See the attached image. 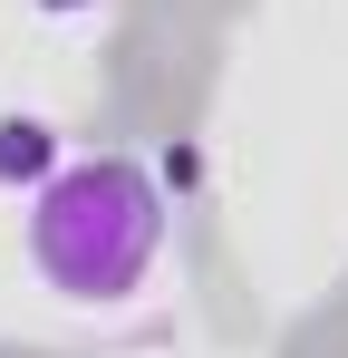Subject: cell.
I'll use <instances>...</instances> for the list:
<instances>
[{
    "instance_id": "obj_1",
    "label": "cell",
    "mask_w": 348,
    "mask_h": 358,
    "mask_svg": "<svg viewBox=\"0 0 348 358\" xmlns=\"http://www.w3.org/2000/svg\"><path fill=\"white\" fill-rule=\"evenodd\" d=\"M165 233H174V203L155 184V165H136V155H68L29 194V271L68 310L145 300L155 262H165Z\"/></svg>"
},
{
    "instance_id": "obj_2",
    "label": "cell",
    "mask_w": 348,
    "mask_h": 358,
    "mask_svg": "<svg viewBox=\"0 0 348 358\" xmlns=\"http://www.w3.org/2000/svg\"><path fill=\"white\" fill-rule=\"evenodd\" d=\"M58 165H68V145H58L49 117H0V184L10 194H39Z\"/></svg>"
},
{
    "instance_id": "obj_3",
    "label": "cell",
    "mask_w": 348,
    "mask_h": 358,
    "mask_svg": "<svg viewBox=\"0 0 348 358\" xmlns=\"http://www.w3.org/2000/svg\"><path fill=\"white\" fill-rule=\"evenodd\" d=\"M39 10H49V20H78V10H97V0H39Z\"/></svg>"
}]
</instances>
